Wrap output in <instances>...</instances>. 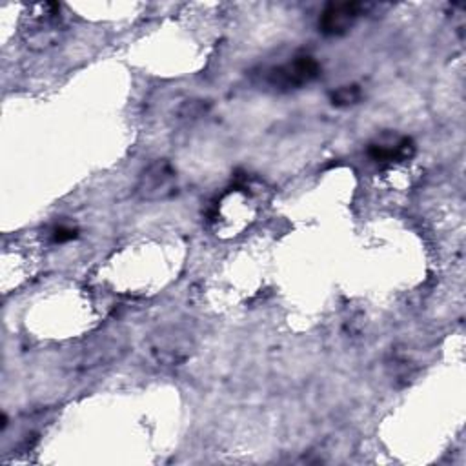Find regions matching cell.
Returning a JSON list of instances; mask_svg holds the SVG:
<instances>
[{"label": "cell", "instance_id": "obj_8", "mask_svg": "<svg viewBox=\"0 0 466 466\" xmlns=\"http://www.w3.org/2000/svg\"><path fill=\"white\" fill-rule=\"evenodd\" d=\"M76 237V229L69 228V226H58L55 231H53V240L55 242H66V240H71Z\"/></svg>", "mask_w": 466, "mask_h": 466}, {"label": "cell", "instance_id": "obj_3", "mask_svg": "<svg viewBox=\"0 0 466 466\" xmlns=\"http://www.w3.org/2000/svg\"><path fill=\"white\" fill-rule=\"evenodd\" d=\"M38 9L40 13L33 15L25 27V42L31 49H47L60 38V7L56 4H38Z\"/></svg>", "mask_w": 466, "mask_h": 466}, {"label": "cell", "instance_id": "obj_7", "mask_svg": "<svg viewBox=\"0 0 466 466\" xmlns=\"http://www.w3.org/2000/svg\"><path fill=\"white\" fill-rule=\"evenodd\" d=\"M362 98V91L357 84H348V86H340L335 91H331L329 100L333 106L339 107H346V106H353Z\"/></svg>", "mask_w": 466, "mask_h": 466}, {"label": "cell", "instance_id": "obj_2", "mask_svg": "<svg viewBox=\"0 0 466 466\" xmlns=\"http://www.w3.org/2000/svg\"><path fill=\"white\" fill-rule=\"evenodd\" d=\"M320 75V64L309 55H299L268 73V82L279 89H299Z\"/></svg>", "mask_w": 466, "mask_h": 466}, {"label": "cell", "instance_id": "obj_6", "mask_svg": "<svg viewBox=\"0 0 466 466\" xmlns=\"http://www.w3.org/2000/svg\"><path fill=\"white\" fill-rule=\"evenodd\" d=\"M413 142L402 135H382L368 146V155L375 162H400L413 155Z\"/></svg>", "mask_w": 466, "mask_h": 466}, {"label": "cell", "instance_id": "obj_1", "mask_svg": "<svg viewBox=\"0 0 466 466\" xmlns=\"http://www.w3.org/2000/svg\"><path fill=\"white\" fill-rule=\"evenodd\" d=\"M135 191L142 200L147 202L169 198L177 191V171L171 162L164 158L151 162L140 173Z\"/></svg>", "mask_w": 466, "mask_h": 466}, {"label": "cell", "instance_id": "obj_5", "mask_svg": "<svg viewBox=\"0 0 466 466\" xmlns=\"http://www.w3.org/2000/svg\"><path fill=\"white\" fill-rule=\"evenodd\" d=\"M191 350V340L186 333H180L178 329L160 331L151 340V353L153 357L166 366H173L182 362Z\"/></svg>", "mask_w": 466, "mask_h": 466}, {"label": "cell", "instance_id": "obj_4", "mask_svg": "<svg viewBox=\"0 0 466 466\" xmlns=\"http://www.w3.org/2000/svg\"><path fill=\"white\" fill-rule=\"evenodd\" d=\"M362 9L364 5L359 2L328 4L319 16V31L326 36H340L348 33L362 15Z\"/></svg>", "mask_w": 466, "mask_h": 466}]
</instances>
